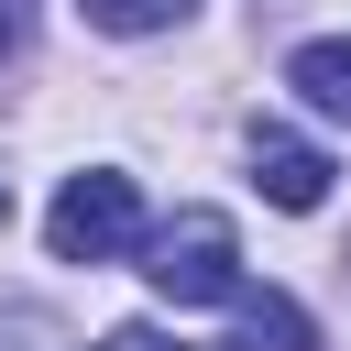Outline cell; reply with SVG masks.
Returning a JSON list of instances; mask_svg holds the SVG:
<instances>
[{"instance_id":"obj_4","label":"cell","mask_w":351,"mask_h":351,"mask_svg":"<svg viewBox=\"0 0 351 351\" xmlns=\"http://www.w3.org/2000/svg\"><path fill=\"white\" fill-rule=\"evenodd\" d=\"M285 88H296L318 121H351V33H329V44H296V55H285Z\"/></svg>"},{"instance_id":"obj_7","label":"cell","mask_w":351,"mask_h":351,"mask_svg":"<svg viewBox=\"0 0 351 351\" xmlns=\"http://www.w3.org/2000/svg\"><path fill=\"white\" fill-rule=\"evenodd\" d=\"M99 351H186V340H165V329H110Z\"/></svg>"},{"instance_id":"obj_8","label":"cell","mask_w":351,"mask_h":351,"mask_svg":"<svg viewBox=\"0 0 351 351\" xmlns=\"http://www.w3.org/2000/svg\"><path fill=\"white\" fill-rule=\"evenodd\" d=\"M0 55H22V0H0Z\"/></svg>"},{"instance_id":"obj_3","label":"cell","mask_w":351,"mask_h":351,"mask_svg":"<svg viewBox=\"0 0 351 351\" xmlns=\"http://www.w3.org/2000/svg\"><path fill=\"white\" fill-rule=\"evenodd\" d=\"M252 186H263L274 208H318V197H329V154L263 121V132H252Z\"/></svg>"},{"instance_id":"obj_9","label":"cell","mask_w":351,"mask_h":351,"mask_svg":"<svg viewBox=\"0 0 351 351\" xmlns=\"http://www.w3.org/2000/svg\"><path fill=\"white\" fill-rule=\"evenodd\" d=\"M0 230H11V176H0Z\"/></svg>"},{"instance_id":"obj_6","label":"cell","mask_w":351,"mask_h":351,"mask_svg":"<svg viewBox=\"0 0 351 351\" xmlns=\"http://www.w3.org/2000/svg\"><path fill=\"white\" fill-rule=\"evenodd\" d=\"M99 33H165V22H186V0H77Z\"/></svg>"},{"instance_id":"obj_2","label":"cell","mask_w":351,"mask_h":351,"mask_svg":"<svg viewBox=\"0 0 351 351\" xmlns=\"http://www.w3.org/2000/svg\"><path fill=\"white\" fill-rule=\"evenodd\" d=\"M44 241H55V263H121V252L143 241V197H132V176H110V165L66 176L55 208H44Z\"/></svg>"},{"instance_id":"obj_1","label":"cell","mask_w":351,"mask_h":351,"mask_svg":"<svg viewBox=\"0 0 351 351\" xmlns=\"http://www.w3.org/2000/svg\"><path fill=\"white\" fill-rule=\"evenodd\" d=\"M154 296L165 307H230L241 296V230L219 219V208H186V219H165L154 230Z\"/></svg>"},{"instance_id":"obj_5","label":"cell","mask_w":351,"mask_h":351,"mask_svg":"<svg viewBox=\"0 0 351 351\" xmlns=\"http://www.w3.org/2000/svg\"><path fill=\"white\" fill-rule=\"evenodd\" d=\"M230 307H241V340H230V351H318V329H307L285 296H252V285H241Z\"/></svg>"}]
</instances>
